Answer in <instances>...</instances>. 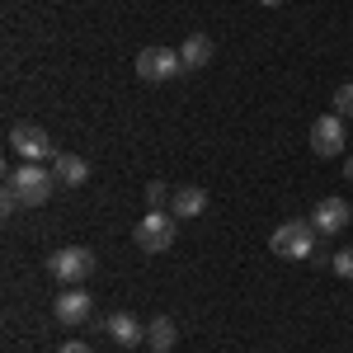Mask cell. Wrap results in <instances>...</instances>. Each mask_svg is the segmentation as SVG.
I'll return each instance as SVG.
<instances>
[{"instance_id": "1", "label": "cell", "mask_w": 353, "mask_h": 353, "mask_svg": "<svg viewBox=\"0 0 353 353\" xmlns=\"http://www.w3.org/2000/svg\"><path fill=\"white\" fill-rule=\"evenodd\" d=\"M5 189L19 198V208H43V203L52 198V189H57V174L43 170V165H33V161H24L19 170L5 174Z\"/></svg>"}, {"instance_id": "2", "label": "cell", "mask_w": 353, "mask_h": 353, "mask_svg": "<svg viewBox=\"0 0 353 353\" xmlns=\"http://www.w3.org/2000/svg\"><path fill=\"white\" fill-rule=\"evenodd\" d=\"M269 250L278 259H311L316 254V226L311 221H283L269 236Z\"/></svg>"}, {"instance_id": "3", "label": "cell", "mask_w": 353, "mask_h": 353, "mask_svg": "<svg viewBox=\"0 0 353 353\" xmlns=\"http://www.w3.org/2000/svg\"><path fill=\"white\" fill-rule=\"evenodd\" d=\"M10 146H14V156L19 161H33V165H43V161H57L61 151H57V141L38 123H14L10 128Z\"/></svg>"}, {"instance_id": "4", "label": "cell", "mask_w": 353, "mask_h": 353, "mask_svg": "<svg viewBox=\"0 0 353 353\" xmlns=\"http://www.w3.org/2000/svg\"><path fill=\"white\" fill-rule=\"evenodd\" d=\"M48 273H52L57 283L76 288V283H85V278L94 273V254H90L85 245H66V250H52V254H48Z\"/></svg>"}, {"instance_id": "5", "label": "cell", "mask_w": 353, "mask_h": 353, "mask_svg": "<svg viewBox=\"0 0 353 353\" xmlns=\"http://www.w3.org/2000/svg\"><path fill=\"white\" fill-rule=\"evenodd\" d=\"M137 245L146 250V254H165L170 245H174V212H161V208H151L146 217L137 221Z\"/></svg>"}, {"instance_id": "6", "label": "cell", "mask_w": 353, "mask_h": 353, "mask_svg": "<svg viewBox=\"0 0 353 353\" xmlns=\"http://www.w3.org/2000/svg\"><path fill=\"white\" fill-rule=\"evenodd\" d=\"M179 71H184V61H179L174 48H141L137 52V76L146 85H165V81H174Z\"/></svg>"}, {"instance_id": "7", "label": "cell", "mask_w": 353, "mask_h": 353, "mask_svg": "<svg viewBox=\"0 0 353 353\" xmlns=\"http://www.w3.org/2000/svg\"><path fill=\"white\" fill-rule=\"evenodd\" d=\"M344 141H349V137H344V118H339V113L330 109V113H321V118H316V123H311V151H316V156H344Z\"/></svg>"}, {"instance_id": "8", "label": "cell", "mask_w": 353, "mask_h": 353, "mask_svg": "<svg viewBox=\"0 0 353 353\" xmlns=\"http://www.w3.org/2000/svg\"><path fill=\"white\" fill-rule=\"evenodd\" d=\"M311 226H316V236H339L349 226V203L344 198H321L316 212H311Z\"/></svg>"}, {"instance_id": "9", "label": "cell", "mask_w": 353, "mask_h": 353, "mask_svg": "<svg viewBox=\"0 0 353 353\" xmlns=\"http://www.w3.org/2000/svg\"><path fill=\"white\" fill-rule=\"evenodd\" d=\"M57 321L61 325H81V321H90V311H94V301H90V292H57Z\"/></svg>"}, {"instance_id": "10", "label": "cell", "mask_w": 353, "mask_h": 353, "mask_svg": "<svg viewBox=\"0 0 353 353\" xmlns=\"http://www.w3.org/2000/svg\"><path fill=\"white\" fill-rule=\"evenodd\" d=\"M203 208H208V193L198 189V184H179V189H174V198H170V212H174L179 221L203 217Z\"/></svg>"}, {"instance_id": "11", "label": "cell", "mask_w": 353, "mask_h": 353, "mask_svg": "<svg viewBox=\"0 0 353 353\" xmlns=\"http://www.w3.org/2000/svg\"><path fill=\"white\" fill-rule=\"evenodd\" d=\"M52 174H57V184L81 189L85 179H90V165H85V156H76V151H61V156L52 161Z\"/></svg>"}, {"instance_id": "12", "label": "cell", "mask_w": 353, "mask_h": 353, "mask_svg": "<svg viewBox=\"0 0 353 353\" xmlns=\"http://www.w3.org/2000/svg\"><path fill=\"white\" fill-rule=\"evenodd\" d=\"M104 330H109V339H113V344H123V349H137V344H141V334H146V330L137 325L128 311H113L109 321H104Z\"/></svg>"}, {"instance_id": "13", "label": "cell", "mask_w": 353, "mask_h": 353, "mask_svg": "<svg viewBox=\"0 0 353 353\" xmlns=\"http://www.w3.org/2000/svg\"><path fill=\"white\" fill-rule=\"evenodd\" d=\"M212 52H217V48H212V38H208V33H189V38H184V48H179V61H184V71H198V66H208V61H212Z\"/></svg>"}, {"instance_id": "14", "label": "cell", "mask_w": 353, "mask_h": 353, "mask_svg": "<svg viewBox=\"0 0 353 353\" xmlns=\"http://www.w3.org/2000/svg\"><path fill=\"white\" fill-rule=\"evenodd\" d=\"M174 339H179V325H174L170 316H156V321L146 325V344L156 353H174Z\"/></svg>"}, {"instance_id": "15", "label": "cell", "mask_w": 353, "mask_h": 353, "mask_svg": "<svg viewBox=\"0 0 353 353\" xmlns=\"http://www.w3.org/2000/svg\"><path fill=\"white\" fill-rule=\"evenodd\" d=\"M330 104H334V113H339V118H353V81H344V85H339Z\"/></svg>"}, {"instance_id": "16", "label": "cell", "mask_w": 353, "mask_h": 353, "mask_svg": "<svg viewBox=\"0 0 353 353\" xmlns=\"http://www.w3.org/2000/svg\"><path fill=\"white\" fill-rule=\"evenodd\" d=\"M330 269L339 273V278H353V245H349V250H334V259H330Z\"/></svg>"}, {"instance_id": "17", "label": "cell", "mask_w": 353, "mask_h": 353, "mask_svg": "<svg viewBox=\"0 0 353 353\" xmlns=\"http://www.w3.org/2000/svg\"><path fill=\"white\" fill-rule=\"evenodd\" d=\"M165 198H174V193H170V189H165V184H161V179H151V184H146V203H151V208H161V203H165Z\"/></svg>"}, {"instance_id": "18", "label": "cell", "mask_w": 353, "mask_h": 353, "mask_svg": "<svg viewBox=\"0 0 353 353\" xmlns=\"http://www.w3.org/2000/svg\"><path fill=\"white\" fill-rule=\"evenodd\" d=\"M57 353H90V344H81V339H66Z\"/></svg>"}, {"instance_id": "19", "label": "cell", "mask_w": 353, "mask_h": 353, "mask_svg": "<svg viewBox=\"0 0 353 353\" xmlns=\"http://www.w3.org/2000/svg\"><path fill=\"white\" fill-rule=\"evenodd\" d=\"M344 179H349V184H353V156H349V161H344Z\"/></svg>"}, {"instance_id": "20", "label": "cell", "mask_w": 353, "mask_h": 353, "mask_svg": "<svg viewBox=\"0 0 353 353\" xmlns=\"http://www.w3.org/2000/svg\"><path fill=\"white\" fill-rule=\"evenodd\" d=\"M259 5H283V0H259Z\"/></svg>"}]
</instances>
